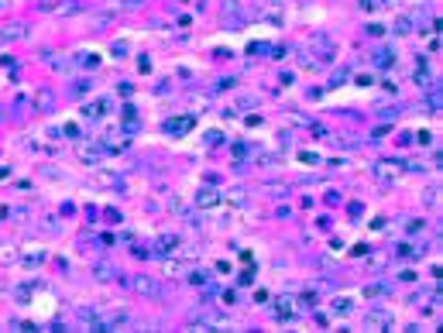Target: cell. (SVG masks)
<instances>
[{
	"instance_id": "cell-1",
	"label": "cell",
	"mask_w": 443,
	"mask_h": 333,
	"mask_svg": "<svg viewBox=\"0 0 443 333\" xmlns=\"http://www.w3.org/2000/svg\"><path fill=\"white\" fill-rule=\"evenodd\" d=\"M134 288H137V292H148V295H155V292H158V282H155V278H134Z\"/></svg>"
},
{
	"instance_id": "cell-2",
	"label": "cell",
	"mask_w": 443,
	"mask_h": 333,
	"mask_svg": "<svg viewBox=\"0 0 443 333\" xmlns=\"http://www.w3.org/2000/svg\"><path fill=\"white\" fill-rule=\"evenodd\" d=\"M388 323H392L388 313H371V316H367V326H388Z\"/></svg>"
},
{
	"instance_id": "cell-3",
	"label": "cell",
	"mask_w": 443,
	"mask_h": 333,
	"mask_svg": "<svg viewBox=\"0 0 443 333\" xmlns=\"http://www.w3.org/2000/svg\"><path fill=\"white\" fill-rule=\"evenodd\" d=\"M4 38H21V28H17V24H11V28H4Z\"/></svg>"
}]
</instances>
